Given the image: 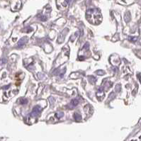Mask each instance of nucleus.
I'll use <instances>...</instances> for the list:
<instances>
[{
	"label": "nucleus",
	"instance_id": "nucleus-1",
	"mask_svg": "<svg viewBox=\"0 0 141 141\" xmlns=\"http://www.w3.org/2000/svg\"><path fill=\"white\" fill-rule=\"evenodd\" d=\"M86 18L91 24L97 25L102 21V15L97 9H90L86 12Z\"/></svg>",
	"mask_w": 141,
	"mask_h": 141
},
{
	"label": "nucleus",
	"instance_id": "nucleus-2",
	"mask_svg": "<svg viewBox=\"0 0 141 141\" xmlns=\"http://www.w3.org/2000/svg\"><path fill=\"white\" fill-rule=\"evenodd\" d=\"M41 107L39 105L36 106L33 108V111L31 114V116H32V117H36L39 114V113L41 112Z\"/></svg>",
	"mask_w": 141,
	"mask_h": 141
},
{
	"label": "nucleus",
	"instance_id": "nucleus-4",
	"mask_svg": "<svg viewBox=\"0 0 141 141\" xmlns=\"http://www.w3.org/2000/svg\"><path fill=\"white\" fill-rule=\"evenodd\" d=\"M74 118H75L76 120H81V116H80V115L78 114H74Z\"/></svg>",
	"mask_w": 141,
	"mask_h": 141
},
{
	"label": "nucleus",
	"instance_id": "nucleus-3",
	"mask_svg": "<svg viewBox=\"0 0 141 141\" xmlns=\"http://www.w3.org/2000/svg\"><path fill=\"white\" fill-rule=\"evenodd\" d=\"M78 101L77 100V99H73V100H72L70 102V105L72 106V107H74V106H77V104H78Z\"/></svg>",
	"mask_w": 141,
	"mask_h": 141
}]
</instances>
